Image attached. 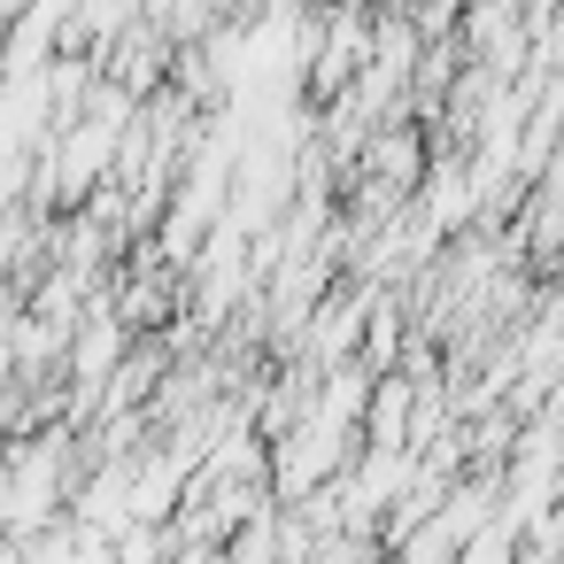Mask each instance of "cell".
I'll use <instances>...</instances> for the list:
<instances>
[{"mask_svg": "<svg viewBox=\"0 0 564 564\" xmlns=\"http://www.w3.org/2000/svg\"><path fill=\"white\" fill-rule=\"evenodd\" d=\"M410 425H417V379L394 364V371H379V387H371L364 441H379V448H410Z\"/></svg>", "mask_w": 564, "mask_h": 564, "instance_id": "1", "label": "cell"}, {"mask_svg": "<svg viewBox=\"0 0 564 564\" xmlns=\"http://www.w3.org/2000/svg\"><path fill=\"white\" fill-rule=\"evenodd\" d=\"M140 17H148L171 47H194V40H209V32L225 24L217 0H140Z\"/></svg>", "mask_w": 564, "mask_h": 564, "instance_id": "2", "label": "cell"}, {"mask_svg": "<svg viewBox=\"0 0 564 564\" xmlns=\"http://www.w3.org/2000/svg\"><path fill=\"white\" fill-rule=\"evenodd\" d=\"M217 9H225V0H217Z\"/></svg>", "mask_w": 564, "mask_h": 564, "instance_id": "3", "label": "cell"}]
</instances>
